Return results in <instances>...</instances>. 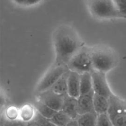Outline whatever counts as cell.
<instances>
[{"instance_id": "21", "label": "cell", "mask_w": 126, "mask_h": 126, "mask_svg": "<svg viewBox=\"0 0 126 126\" xmlns=\"http://www.w3.org/2000/svg\"><path fill=\"white\" fill-rule=\"evenodd\" d=\"M96 126H114L107 113L97 116Z\"/></svg>"}, {"instance_id": "2", "label": "cell", "mask_w": 126, "mask_h": 126, "mask_svg": "<svg viewBox=\"0 0 126 126\" xmlns=\"http://www.w3.org/2000/svg\"><path fill=\"white\" fill-rule=\"evenodd\" d=\"M91 56L94 70L106 73L116 65V54L105 45H96L91 48Z\"/></svg>"}, {"instance_id": "14", "label": "cell", "mask_w": 126, "mask_h": 126, "mask_svg": "<svg viewBox=\"0 0 126 126\" xmlns=\"http://www.w3.org/2000/svg\"><path fill=\"white\" fill-rule=\"evenodd\" d=\"M70 70L64 73L54 84L51 89L55 93L61 94H67V81Z\"/></svg>"}, {"instance_id": "22", "label": "cell", "mask_w": 126, "mask_h": 126, "mask_svg": "<svg viewBox=\"0 0 126 126\" xmlns=\"http://www.w3.org/2000/svg\"><path fill=\"white\" fill-rule=\"evenodd\" d=\"M119 12L123 18H126V0H113Z\"/></svg>"}, {"instance_id": "18", "label": "cell", "mask_w": 126, "mask_h": 126, "mask_svg": "<svg viewBox=\"0 0 126 126\" xmlns=\"http://www.w3.org/2000/svg\"><path fill=\"white\" fill-rule=\"evenodd\" d=\"M71 120L63 111L60 110L57 111L49 121L55 126H65Z\"/></svg>"}, {"instance_id": "19", "label": "cell", "mask_w": 126, "mask_h": 126, "mask_svg": "<svg viewBox=\"0 0 126 126\" xmlns=\"http://www.w3.org/2000/svg\"><path fill=\"white\" fill-rule=\"evenodd\" d=\"M4 117L8 121L19 120V108L14 105L7 106L4 111Z\"/></svg>"}, {"instance_id": "3", "label": "cell", "mask_w": 126, "mask_h": 126, "mask_svg": "<svg viewBox=\"0 0 126 126\" xmlns=\"http://www.w3.org/2000/svg\"><path fill=\"white\" fill-rule=\"evenodd\" d=\"M67 66L70 71L76 72L80 74L93 71L94 70L91 56V48L83 46L71 58L67 64Z\"/></svg>"}, {"instance_id": "5", "label": "cell", "mask_w": 126, "mask_h": 126, "mask_svg": "<svg viewBox=\"0 0 126 126\" xmlns=\"http://www.w3.org/2000/svg\"><path fill=\"white\" fill-rule=\"evenodd\" d=\"M107 114L114 126H126V101L113 94Z\"/></svg>"}, {"instance_id": "25", "label": "cell", "mask_w": 126, "mask_h": 126, "mask_svg": "<svg viewBox=\"0 0 126 126\" xmlns=\"http://www.w3.org/2000/svg\"><path fill=\"white\" fill-rule=\"evenodd\" d=\"M16 3L21 5H26L27 0H13Z\"/></svg>"}, {"instance_id": "17", "label": "cell", "mask_w": 126, "mask_h": 126, "mask_svg": "<svg viewBox=\"0 0 126 126\" xmlns=\"http://www.w3.org/2000/svg\"><path fill=\"white\" fill-rule=\"evenodd\" d=\"M36 111L44 118L49 120L56 113V111L48 106L44 103L36 99L33 104Z\"/></svg>"}, {"instance_id": "10", "label": "cell", "mask_w": 126, "mask_h": 126, "mask_svg": "<svg viewBox=\"0 0 126 126\" xmlns=\"http://www.w3.org/2000/svg\"><path fill=\"white\" fill-rule=\"evenodd\" d=\"M67 94L77 98L80 95V74L70 71L67 81Z\"/></svg>"}, {"instance_id": "1", "label": "cell", "mask_w": 126, "mask_h": 126, "mask_svg": "<svg viewBox=\"0 0 126 126\" xmlns=\"http://www.w3.org/2000/svg\"><path fill=\"white\" fill-rule=\"evenodd\" d=\"M53 43L56 53L55 63L67 65L71 58L84 46V43L70 27L62 26L55 32Z\"/></svg>"}, {"instance_id": "4", "label": "cell", "mask_w": 126, "mask_h": 126, "mask_svg": "<svg viewBox=\"0 0 126 126\" xmlns=\"http://www.w3.org/2000/svg\"><path fill=\"white\" fill-rule=\"evenodd\" d=\"M91 13L102 19L123 18L119 12L113 0H88Z\"/></svg>"}, {"instance_id": "7", "label": "cell", "mask_w": 126, "mask_h": 126, "mask_svg": "<svg viewBox=\"0 0 126 126\" xmlns=\"http://www.w3.org/2000/svg\"><path fill=\"white\" fill-rule=\"evenodd\" d=\"M55 93L50 89L45 91L37 93L36 99L44 103L56 111L62 109L65 96Z\"/></svg>"}, {"instance_id": "6", "label": "cell", "mask_w": 126, "mask_h": 126, "mask_svg": "<svg viewBox=\"0 0 126 126\" xmlns=\"http://www.w3.org/2000/svg\"><path fill=\"white\" fill-rule=\"evenodd\" d=\"M68 70L67 65L54 63L38 83L36 88V93H41L51 89L58 79Z\"/></svg>"}, {"instance_id": "8", "label": "cell", "mask_w": 126, "mask_h": 126, "mask_svg": "<svg viewBox=\"0 0 126 126\" xmlns=\"http://www.w3.org/2000/svg\"><path fill=\"white\" fill-rule=\"evenodd\" d=\"M91 76L94 93L108 99L113 93L107 83L105 73L94 70L91 72Z\"/></svg>"}, {"instance_id": "24", "label": "cell", "mask_w": 126, "mask_h": 126, "mask_svg": "<svg viewBox=\"0 0 126 126\" xmlns=\"http://www.w3.org/2000/svg\"><path fill=\"white\" fill-rule=\"evenodd\" d=\"M65 126H78L76 119L71 120Z\"/></svg>"}, {"instance_id": "11", "label": "cell", "mask_w": 126, "mask_h": 126, "mask_svg": "<svg viewBox=\"0 0 126 126\" xmlns=\"http://www.w3.org/2000/svg\"><path fill=\"white\" fill-rule=\"evenodd\" d=\"M61 110L63 111L72 120L76 119L79 115L77 110V99L66 94L65 96Z\"/></svg>"}, {"instance_id": "15", "label": "cell", "mask_w": 126, "mask_h": 126, "mask_svg": "<svg viewBox=\"0 0 126 126\" xmlns=\"http://www.w3.org/2000/svg\"><path fill=\"white\" fill-rule=\"evenodd\" d=\"M97 116L95 112L78 115L76 119L78 126H96Z\"/></svg>"}, {"instance_id": "13", "label": "cell", "mask_w": 126, "mask_h": 126, "mask_svg": "<svg viewBox=\"0 0 126 126\" xmlns=\"http://www.w3.org/2000/svg\"><path fill=\"white\" fill-rule=\"evenodd\" d=\"M93 103L94 112L97 115L107 113L109 107V100L108 98L94 93Z\"/></svg>"}, {"instance_id": "23", "label": "cell", "mask_w": 126, "mask_h": 126, "mask_svg": "<svg viewBox=\"0 0 126 126\" xmlns=\"http://www.w3.org/2000/svg\"><path fill=\"white\" fill-rule=\"evenodd\" d=\"M41 0H27L26 6H32L39 3Z\"/></svg>"}, {"instance_id": "20", "label": "cell", "mask_w": 126, "mask_h": 126, "mask_svg": "<svg viewBox=\"0 0 126 126\" xmlns=\"http://www.w3.org/2000/svg\"><path fill=\"white\" fill-rule=\"evenodd\" d=\"M25 126H55L49 120L40 115L37 112L35 117L32 121L25 123Z\"/></svg>"}, {"instance_id": "16", "label": "cell", "mask_w": 126, "mask_h": 126, "mask_svg": "<svg viewBox=\"0 0 126 126\" xmlns=\"http://www.w3.org/2000/svg\"><path fill=\"white\" fill-rule=\"evenodd\" d=\"M91 73L85 72L80 74V94H87L93 91Z\"/></svg>"}, {"instance_id": "9", "label": "cell", "mask_w": 126, "mask_h": 126, "mask_svg": "<svg viewBox=\"0 0 126 126\" xmlns=\"http://www.w3.org/2000/svg\"><path fill=\"white\" fill-rule=\"evenodd\" d=\"M94 91L84 94H80L77 99V110L79 115L94 112L93 103Z\"/></svg>"}, {"instance_id": "12", "label": "cell", "mask_w": 126, "mask_h": 126, "mask_svg": "<svg viewBox=\"0 0 126 126\" xmlns=\"http://www.w3.org/2000/svg\"><path fill=\"white\" fill-rule=\"evenodd\" d=\"M37 111L33 104L26 103L19 107V120L27 123L35 117Z\"/></svg>"}]
</instances>
